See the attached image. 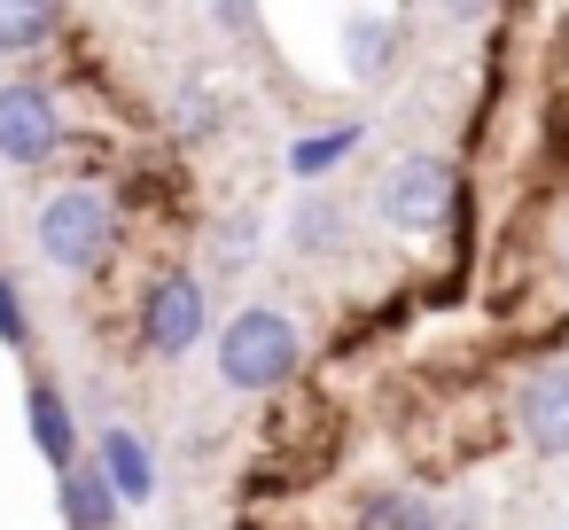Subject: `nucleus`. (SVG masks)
<instances>
[{"label":"nucleus","instance_id":"obj_1","mask_svg":"<svg viewBox=\"0 0 569 530\" xmlns=\"http://www.w3.org/2000/svg\"><path fill=\"white\" fill-rule=\"evenodd\" d=\"M305 367H312V328L273 297L234 304L211 336V374L227 398H289L305 382Z\"/></svg>","mask_w":569,"mask_h":530},{"label":"nucleus","instance_id":"obj_2","mask_svg":"<svg viewBox=\"0 0 569 530\" xmlns=\"http://www.w3.org/2000/svg\"><path fill=\"white\" fill-rule=\"evenodd\" d=\"M126 250V203L102 180H63L32 203V258L63 281H94L110 273Z\"/></svg>","mask_w":569,"mask_h":530},{"label":"nucleus","instance_id":"obj_3","mask_svg":"<svg viewBox=\"0 0 569 530\" xmlns=\"http://www.w3.org/2000/svg\"><path fill=\"white\" fill-rule=\"evenodd\" d=\"M476 180L460 172V157L445 149H398L382 172H375V219L406 242H452L460 211H468Z\"/></svg>","mask_w":569,"mask_h":530},{"label":"nucleus","instance_id":"obj_4","mask_svg":"<svg viewBox=\"0 0 569 530\" xmlns=\"http://www.w3.org/2000/svg\"><path fill=\"white\" fill-rule=\"evenodd\" d=\"M79 157V118L71 94L40 71H9L0 79V164L17 172H56Z\"/></svg>","mask_w":569,"mask_h":530},{"label":"nucleus","instance_id":"obj_5","mask_svg":"<svg viewBox=\"0 0 569 530\" xmlns=\"http://www.w3.org/2000/svg\"><path fill=\"white\" fill-rule=\"evenodd\" d=\"M219 336V312H211V281L188 273V266H157L133 297V351L157 359V367H180L188 351H203Z\"/></svg>","mask_w":569,"mask_h":530},{"label":"nucleus","instance_id":"obj_6","mask_svg":"<svg viewBox=\"0 0 569 530\" xmlns=\"http://www.w3.org/2000/svg\"><path fill=\"white\" fill-rule=\"evenodd\" d=\"M507 429L538 460H569V359H530L507 390Z\"/></svg>","mask_w":569,"mask_h":530},{"label":"nucleus","instance_id":"obj_7","mask_svg":"<svg viewBox=\"0 0 569 530\" xmlns=\"http://www.w3.org/2000/svg\"><path fill=\"white\" fill-rule=\"evenodd\" d=\"M281 242H289L297 266H343V258L359 250V211H351V196H336V188H297V203H289V219H281Z\"/></svg>","mask_w":569,"mask_h":530},{"label":"nucleus","instance_id":"obj_8","mask_svg":"<svg viewBox=\"0 0 569 530\" xmlns=\"http://www.w3.org/2000/svg\"><path fill=\"white\" fill-rule=\"evenodd\" d=\"M24 437H32V452H40V468H48V476H71V468L94 452V437L79 429L71 390H63L48 367H32V374H24Z\"/></svg>","mask_w":569,"mask_h":530},{"label":"nucleus","instance_id":"obj_9","mask_svg":"<svg viewBox=\"0 0 569 530\" xmlns=\"http://www.w3.org/2000/svg\"><path fill=\"white\" fill-rule=\"evenodd\" d=\"M336 40H343V71L359 87H390L406 71V17L398 9H343L336 17Z\"/></svg>","mask_w":569,"mask_h":530},{"label":"nucleus","instance_id":"obj_10","mask_svg":"<svg viewBox=\"0 0 569 530\" xmlns=\"http://www.w3.org/2000/svg\"><path fill=\"white\" fill-rule=\"evenodd\" d=\"M367 149V118H343V126H305L289 149H281V172L297 180V188H328L351 157Z\"/></svg>","mask_w":569,"mask_h":530},{"label":"nucleus","instance_id":"obj_11","mask_svg":"<svg viewBox=\"0 0 569 530\" xmlns=\"http://www.w3.org/2000/svg\"><path fill=\"white\" fill-rule=\"evenodd\" d=\"M94 468L118 483L126 507H157V452H149V437L133 421H102L94 429Z\"/></svg>","mask_w":569,"mask_h":530},{"label":"nucleus","instance_id":"obj_12","mask_svg":"<svg viewBox=\"0 0 569 530\" xmlns=\"http://www.w3.org/2000/svg\"><path fill=\"white\" fill-rule=\"evenodd\" d=\"M126 499H118V483L94 468V452L71 468V476H56V522L63 530H126Z\"/></svg>","mask_w":569,"mask_h":530},{"label":"nucleus","instance_id":"obj_13","mask_svg":"<svg viewBox=\"0 0 569 530\" xmlns=\"http://www.w3.org/2000/svg\"><path fill=\"white\" fill-rule=\"evenodd\" d=\"M71 32V9H48V0H0V63L32 71L40 56H56Z\"/></svg>","mask_w":569,"mask_h":530},{"label":"nucleus","instance_id":"obj_14","mask_svg":"<svg viewBox=\"0 0 569 530\" xmlns=\"http://www.w3.org/2000/svg\"><path fill=\"white\" fill-rule=\"evenodd\" d=\"M343 530H445V499L413 491V483H375V491L351 499Z\"/></svg>","mask_w":569,"mask_h":530},{"label":"nucleus","instance_id":"obj_15","mask_svg":"<svg viewBox=\"0 0 569 530\" xmlns=\"http://www.w3.org/2000/svg\"><path fill=\"white\" fill-rule=\"evenodd\" d=\"M180 149H196V141H219L227 133V102L211 94V87H196V79H180L172 94H164V118H157Z\"/></svg>","mask_w":569,"mask_h":530},{"label":"nucleus","instance_id":"obj_16","mask_svg":"<svg viewBox=\"0 0 569 530\" xmlns=\"http://www.w3.org/2000/svg\"><path fill=\"white\" fill-rule=\"evenodd\" d=\"M258 258H266V211H258V203L219 211V219H211V266H219V273H250Z\"/></svg>","mask_w":569,"mask_h":530},{"label":"nucleus","instance_id":"obj_17","mask_svg":"<svg viewBox=\"0 0 569 530\" xmlns=\"http://www.w3.org/2000/svg\"><path fill=\"white\" fill-rule=\"evenodd\" d=\"M0 351L9 359H32L40 351V320H32V297H24V281L0 266Z\"/></svg>","mask_w":569,"mask_h":530},{"label":"nucleus","instance_id":"obj_18","mask_svg":"<svg viewBox=\"0 0 569 530\" xmlns=\"http://www.w3.org/2000/svg\"><path fill=\"white\" fill-rule=\"evenodd\" d=\"M445 530H476V507H445Z\"/></svg>","mask_w":569,"mask_h":530}]
</instances>
